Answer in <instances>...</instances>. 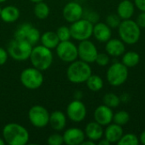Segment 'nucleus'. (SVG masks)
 I'll return each instance as SVG.
<instances>
[{
  "mask_svg": "<svg viewBox=\"0 0 145 145\" xmlns=\"http://www.w3.org/2000/svg\"><path fill=\"white\" fill-rule=\"evenodd\" d=\"M20 15V9L13 5H8L4 8H2L0 13V18L3 21L6 23H13L16 21Z\"/></svg>",
  "mask_w": 145,
  "mask_h": 145,
  "instance_id": "nucleus-23",
  "label": "nucleus"
},
{
  "mask_svg": "<svg viewBox=\"0 0 145 145\" xmlns=\"http://www.w3.org/2000/svg\"><path fill=\"white\" fill-rule=\"evenodd\" d=\"M6 144V143H5V141L3 140V138H0V145H5Z\"/></svg>",
  "mask_w": 145,
  "mask_h": 145,
  "instance_id": "nucleus-42",
  "label": "nucleus"
},
{
  "mask_svg": "<svg viewBox=\"0 0 145 145\" xmlns=\"http://www.w3.org/2000/svg\"><path fill=\"white\" fill-rule=\"evenodd\" d=\"M140 61V55L134 51L126 52L122 54L121 63L124 64L127 68L136 66Z\"/></svg>",
  "mask_w": 145,
  "mask_h": 145,
  "instance_id": "nucleus-25",
  "label": "nucleus"
},
{
  "mask_svg": "<svg viewBox=\"0 0 145 145\" xmlns=\"http://www.w3.org/2000/svg\"><path fill=\"white\" fill-rule=\"evenodd\" d=\"M93 36L97 41L101 42H106L111 38V28L106 23L97 22L95 23V25H93Z\"/></svg>",
  "mask_w": 145,
  "mask_h": 145,
  "instance_id": "nucleus-17",
  "label": "nucleus"
},
{
  "mask_svg": "<svg viewBox=\"0 0 145 145\" xmlns=\"http://www.w3.org/2000/svg\"><path fill=\"white\" fill-rule=\"evenodd\" d=\"M3 138L8 145H25L30 139L27 129L18 123H8L3 128Z\"/></svg>",
  "mask_w": 145,
  "mask_h": 145,
  "instance_id": "nucleus-1",
  "label": "nucleus"
},
{
  "mask_svg": "<svg viewBox=\"0 0 145 145\" xmlns=\"http://www.w3.org/2000/svg\"><path fill=\"white\" fill-rule=\"evenodd\" d=\"M81 145H95V142L88 139V140H84Z\"/></svg>",
  "mask_w": 145,
  "mask_h": 145,
  "instance_id": "nucleus-41",
  "label": "nucleus"
},
{
  "mask_svg": "<svg viewBox=\"0 0 145 145\" xmlns=\"http://www.w3.org/2000/svg\"><path fill=\"white\" fill-rule=\"evenodd\" d=\"M139 142L142 144L145 145V130L143 131L140 134V137H139Z\"/></svg>",
  "mask_w": 145,
  "mask_h": 145,
  "instance_id": "nucleus-39",
  "label": "nucleus"
},
{
  "mask_svg": "<svg viewBox=\"0 0 145 145\" xmlns=\"http://www.w3.org/2000/svg\"><path fill=\"white\" fill-rule=\"evenodd\" d=\"M85 19L88 20L89 21H91L93 24V23H97L98 22V20L99 19V15L96 12H90L88 14V17L85 18Z\"/></svg>",
  "mask_w": 145,
  "mask_h": 145,
  "instance_id": "nucleus-37",
  "label": "nucleus"
},
{
  "mask_svg": "<svg viewBox=\"0 0 145 145\" xmlns=\"http://www.w3.org/2000/svg\"><path fill=\"white\" fill-rule=\"evenodd\" d=\"M95 63L99 65V66H105L110 63V55L106 53H99L96 59H95Z\"/></svg>",
  "mask_w": 145,
  "mask_h": 145,
  "instance_id": "nucleus-34",
  "label": "nucleus"
},
{
  "mask_svg": "<svg viewBox=\"0 0 145 145\" xmlns=\"http://www.w3.org/2000/svg\"><path fill=\"white\" fill-rule=\"evenodd\" d=\"M134 4L140 11H145V0H134Z\"/></svg>",
  "mask_w": 145,
  "mask_h": 145,
  "instance_id": "nucleus-38",
  "label": "nucleus"
},
{
  "mask_svg": "<svg viewBox=\"0 0 145 145\" xmlns=\"http://www.w3.org/2000/svg\"><path fill=\"white\" fill-rule=\"evenodd\" d=\"M8 54L6 49L0 47V65H3L8 60Z\"/></svg>",
  "mask_w": 145,
  "mask_h": 145,
  "instance_id": "nucleus-35",
  "label": "nucleus"
},
{
  "mask_svg": "<svg viewBox=\"0 0 145 145\" xmlns=\"http://www.w3.org/2000/svg\"><path fill=\"white\" fill-rule=\"evenodd\" d=\"M66 115L68 118L74 122L82 121L87 116V108L80 99L71 101L66 108Z\"/></svg>",
  "mask_w": 145,
  "mask_h": 145,
  "instance_id": "nucleus-13",
  "label": "nucleus"
},
{
  "mask_svg": "<svg viewBox=\"0 0 145 145\" xmlns=\"http://www.w3.org/2000/svg\"><path fill=\"white\" fill-rule=\"evenodd\" d=\"M55 32H56V34H57V36H58L60 42L68 41V40H70L71 38L70 27H68L66 25L59 26Z\"/></svg>",
  "mask_w": 145,
  "mask_h": 145,
  "instance_id": "nucleus-31",
  "label": "nucleus"
},
{
  "mask_svg": "<svg viewBox=\"0 0 145 145\" xmlns=\"http://www.w3.org/2000/svg\"><path fill=\"white\" fill-rule=\"evenodd\" d=\"M105 50L110 56L112 57L121 56L126 51L125 43L121 40L116 38H112V39L110 38L109 41L106 42Z\"/></svg>",
  "mask_w": 145,
  "mask_h": 145,
  "instance_id": "nucleus-18",
  "label": "nucleus"
},
{
  "mask_svg": "<svg viewBox=\"0 0 145 145\" xmlns=\"http://www.w3.org/2000/svg\"><path fill=\"white\" fill-rule=\"evenodd\" d=\"M121 22V19L117 14H110L106 17V24L110 28H118Z\"/></svg>",
  "mask_w": 145,
  "mask_h": 145,
  "instance_id": "nucleus-32",
  "label": "nucleus"
},
{
  "mask_svg": "<svg viewBox=\"0 0 145 145\" xmlns=\"http://www.w3.org/2000/svg\"><path fill=\"white\" fill-rule=\"evenodd\" d=\"M104 135H105V138L110 144L118 143V141L121 139V138L123 135L122 127L111 122L110 124L106 126L105 131H104Z\"/></svg>",
  "mask_w": 145,
  "mask_h": 145,
  "instance_id": "nucleus-21",
  "label": "nucleus"
},
{
  "mask_svg": "<svg viewBox=\"0 0 145 145\" xmlns=\"http://www.w3.org/2000/svg\"><path fill=\"white\" fill-rule=\"evenodd\" d=\"M135 11V4L131 0H122L117 6V14L121 20L131 19Z\"/></svg>",
  "mask_w": 145,
  "mask_h": 145,
  "instance_id": "nucleus-22",
  "label": "nucleus"
},
{
  "mask_svg": "<svg viewBox=\"0 0 145 145\" xmlns=\"http://www.w3.org/2000/svg\"><path fill=\"white\" fill-rule=\"evenodd\" d=\"M78 58L88 64L95 62L96 57L99 54L95 44L88 39L81 41L77 46Z\"/></svg>",
  "mask_w": 145,
  "mask_h": 145,
  "instance_id": "nucleus-12",
  "label": "nucleus"
},
{
  "mask_svg": "<svg viewBox=\"0 0 145 145\" xmlns=\"http://www.w3.org/2000/svg\"><path fill=\"white\" fill-rule=\"evenodd\" d=\"M48 144L49 145H61L64 144V138H63V135L59 134V133H53L51 134L48 140H47Z\"/></svg>",
  "mask_w": 145,
  "mask_h": 145,
  "instance_id": "nucleus-33",
  "label": "nucleus"
},
{
  "mask_svg": "<svg viewBox=\"0 0 145 145\" xmlns=\"http://www.w3.org/2000/svg\"><path fill=\"white\" fill-rule=\"evenodd\" d=\"M135 21L140 28H145V11H141Z\"/></svg>",
  "mask_w": 145,
  "mask_h": 145,
  "instance_id": "nucleus-36",
  "label": "nucleus"
},
{
  "mask_svg": "<svg viewBox=\"0 0 145 145\" xmlns=\"http://www.w3.org/2000/svg\"><path fill=\"white\" fill-rule=\"evenodd\" d=\"M55 49L57 56L64 62L71 63L78 58L77 46L70 40L59 42Z\"/></svg>",
  "mask_w": 145,
  "mask_h": 145,
  "instance_id": "nucleus-11",
  "label": "nucleus"
},
{
  "mask_svg": "<svg viewBox=\"0 0 145 145\" xmlns=\"http://www.w3.org/2000/svg\"><path fill=\"white\" fill-rule=\"evenodd\" d=\"M91 75L92 68L90 65L81 59L71 62L66 71L67 79L76 84L86 82Z\"/></svg>",
  "mask_w": 145,
  "mask_h": 145,
  "instance_id": "nucleus-3",
  "label": "nucleus"
},
{
  "mask_svg": "<svg viewBox=\"0 0 145 145\" xmlns=\"http://www.w3.org/2000/svg\"><path fill=\"white\" fill-rule=\"evenodd\" d=\"M50 114L42 105H34L28 111V118L31 124L37 128H43L48 125Z\"/></svg>",
  "mask_w": 145,
  "mask_h": 145,
  "instance_id": "nucleus-9",
  "label": "nucleus"
},
{
  "mask_svg": "<svg viewBox=\"0 0 145 145\" xmlns=\"http://www.w3.org/2000/svg\"><path fill=\"white\" fill-rule=\"evenodd\" d=\"M1 10H2V7H1V5H0V13H1Z\"/></svg>",
  "mask_w": 145,
  "mask_h": 145,
  "instance_id": "nucleus-45",
  "label": "nucleus"
},
{
  "mask_svg": "<svg viewBox=\"0 0 145 145\" xmlns=\"http://www.w3.org/2000/svg\"><path fill=\"white\" fill-rule=\"evenodd\" d=\"M66 116L60 110H55L50 114L48 125L53 130L56 132H60L65 129L66 126Z\"/></svg>",
  "mask_w": 145,
  "mask_h": 145,
  "instance_id": "nucleus-19",
  "label": "nucleus"
},
{
  "mask_svg": "<svg viewBox=\"0 0 145 145\" xmlns=\"http://www.w3.org/2000/svg\"><path fill=\"white\" fill-rule=\"evenodd\" d=\"M6 1H7V0H0V3H4V2H6Z\"/></svg>",
  "mask_w": 145,
  "mask_h": 145,
  "instance_id": "nucleus-44",
  "label": "nucleus"
},
{
  "mask_svg": "<svg viewBox=\"0 0 145 145\" xmlns=\"http://www.w3.org/2000/svg\"><path fill=\"white\" fill-rule=\"evenodd\" d=\"M71 37L76 41H83L89 39L93 36V24L87 19H80L70 26Z\"/></svg>",
  "mask_w": 145,
  "mask_h": 145,
  "instance_id": "nucleus-8",
  "label": "nucleus"
},
{
  "mask_svg": "<svg viewBox=\"0 0 145 145\" xmlns=\"http://www.w3.org/2000/svg\"><path fill=\"white\" fill-rule=\"evenodd\" d=\"M80 1H87V0H80Z\"/></svg>",
  "mask_w": 145,
  "mask_h": 145,
  "instance_id": "nucleus-46",
  "label": "nucleus"
},
{
  "mask_svg": "<svg viewBox=\"0 0 145 145\" xmlns=\"http://www.w3.org/2000/svg\"><path fill=\"white\" fill-rule=\"evenodd\" d=\"M29 59L33 67L41 71H44L51 66L54 55L51 49L41 44L33 46Z\"/></svg>",
  "mask_w": 145,
  "mask_h": 145,
  "instance_id": "nucleus-2",
  "label": "nucleus"
},
{
  "mask_svg": "<svg viewBox=\"0 0 145 145\" xmlns=\"http://www.w3.org/2000/svg\"><path fill=\"white\" fill-rule=\"evenodd\" d=\"M40 37L41 34L39 30L29 23L20 25L14 32V38L25 40L32 46H35L40 41Z\"/></svg>",
  "mask_w": 145,
  "mask_h": 145,
  "instance_id": "nucleus-10",
  "label": "nucleus"
},
{
  "mask_svg": "<svg viewBox=\"0 0 145 145\" xmlns=\"http://www.w3.org/2000/svg\"><path fill=\"white\" fill-rule=\"evenodd\" d=\"M99 145H110V143L105 138H101L100 140H99Z\"/></svg>",
  "mask_w": 145,
  "mask_h": 145,
  "instance_id": "nucleus-40",
  "label": "nucleus"
},
{
  "mask_svg": "<svg viewBox=\"0 0 145 145\" xmlns=\"http://www.w3.org/2000/svg\"><path fill=\"white\" fill-rule=\"evenodd\" d=\"M121 98L113 93H108L103 97L104 105H107L108 107H110L111 109L118 107L119 105L121 104Z\"/></svg>",
  "mask_w": 145,
  "mask_h": 145,
  "instance_id": "nucleus-28",
  "label": "nucleus"
},
{
  "mask_svg": "<svg viewBox=\"0 0 145 145\" xmlns=\"http://www.w3.org/2000/svg\"><path fill=\"white\" fill-rule=\"evenodd\" d=\"M40 41L42 45H43L44 47L49 49L56 48V47L60 42L56 32L52 31H45L43 34H42L40 37Z\"/></svg>",
  "mask_w": 145,
  "mask_h": 145,
  "instance_id": "nucleus-24",
  "label": "nucleus"
},
{
  "mask_svg": "<svg viewBox=\"0 0 145 145\" xmlns=\"http://www.w3.org/2000/svg\"><path fill=\"white\" fill-rule=\"evenodd\" d=\"M33 12H34L35 16L37 19L45 20L49 15L50 8H49V6L46 3L42 1V2H39V3H36V4L34 6Z\"/></svg>",
  "mask_w": 145,
  "mask_h": 145,
  "instance_id": "nucleus-26",
  "label": "nucleus"
},
{
  "mask_svg": "<svg viewBox=\"0 0 145 145\" xmlns=\"http://www.w3.org/2000/svg\"><path fill=\"white\" fill-rule=\"evenodd\" d=\"M88 88L93 92H99L104 87V81L101 76L98 75H91L88 79L86 81Z\"/></svg>",
  "mask_w": 145,
  "mask_h": 145,
  "instance_id": "nucleus-27",
  "label": "nucleus"
},
{
  "mask_svg": "<svg viewBox=\"0 0 145 145\" xmlns=\"http://www.w3.org/2000/svg\"><path fill=\"white\" fill-rule=\"evenodd\" d=\"M21 84L27 89L34 90L39 88L43 83V75L41 71L35 67L24 69L20 76Z\"/></svg>",
  "mask_w": 145,
  "mask_h": 145,
  "instance_id": "nucleus-6",
  "label": "nucleus"
},
{
  "mask_svg": "<svg viewBox=\"0 0 145 145\" xmlns=\"http://www.w3.org/2000/svg\"><path fill=\"white\" fill-rule=\"evenodd\" d=\"M114 113L112 109L105 105H101L98 106L93 113L94 121L100 124L101 126H107L113 121Z\"/></svg>",
  "mask_w": 145,
  "mask_h": 145,
  "instance_id": "nucleus-16",
  "label": "nucleus"
},
{
  "mask_svg": "<svg viewBox=\"0 0 145 145\" xmlns=\"http://www.w3.org/2000/svg\"><path fill=\"white\" fill-rule=\"evenodd\" d=\"M31 2H32V3H39V2H42V1H43V0H30Z\"/></svg>",
  "mask_w": 145,
  "mask_h": 145,
  "instance_id": "nucleus-43",
  "label": "nucleus"
},
{
  "mask_svg": "<svg viewBox=\"0 0 145 145\" xmlns=\"http://www.w3.org/2000/svg\"><path fill=\"white\" fill-rule=\"evenodd\" d=\"M33 46L25 40L14 38L8 43L7 52L14 60L25 61L30 58Z\"/></svg>",
  "mask_w": 145,
  "mask_h": 145,
  "instance_id": "nucleus-5",
  "label": "nucleus"
},
{
  "mask_svg": "<svg viewBox=\"0 0 145 145\" xmlns=\"http://www.w3.org/2000/svg\"><path fill=\"white\" fill-rule=\"evenodd\" d=\"M129 120H130V115L126 110H120L116 114H114L113 116V122L121 127L127 124Z\"/></svg>",
  "mask_w": 145,
  "mask_h": 145,
  "instance_id": "nucleus-29",
  "label": "nucleus"
},
{
  "mask_svg": "<svg viewBox=\"0 0 145 145\" xmlns=\"http://www.w3.org/2000/svg\"><path fill=\"white\" fill-rule=\"evenodd\" d=\"M83 8L82 5L76 2H70L66 3L63 8V17L64 19L70 23H73L83 16Z\"/></svg>",
  "mask_w": 145,
  "mask_h": 145,
  "instance_id": "nucleus-14",
  "label": "nucleus"
},
{
  "mask_svg": "<svg viewBox=\"0 0 145 145\" xmlns=\"http://www.w3.org/2000/svg\"><path fill=\"white\" fill-rule=\"evenodd\" d=\"M139 143V138L135 134L127 133L122 135L117 144L119 145H138Z\"/></svg>",
  "mask_w": 145,
  "mask_h": 145,
  "instance_id": "nucleus-30",
  "label": "nucleus"
},
{
  "mask_svg": "<svg viewBox=\"0 0 145 145\" xmlns=\"http://www.w3.org/2000/svg\"><path fill=\"white\" fill-rule=\"evenodd\" d=\"M84 133H85V135L88 138V139H90L93 142L99 141L104 136L103 126H101L95 121H91L87 124Z\"/></svg>",
  "mask_w": 145,
  "mask_h": 145,
  "instance_id": "nucleus-20",
  "label": "nucleus"
},
{
  "mask_svg": "<svg viewBox=\"0 0 145 145\" xmlns=\"http://www.w3.org/2000/svg\"><path fill=\"white\" fill-rule=\"evenodd\" d=\"M128 77V68L122 63L112 64L106 72L107 82L113 87H119L126 82Z\"/></svg>",
  "mask_w": 145,
  "mask_h": 145,
  "instance_id": "nucleus-7",
  "label": "nucleus"
},
{
  "mask_svg": "<svg viewBox=\"0 0 145 145\" xmlns=\"http://www.w3.org/2000/svg\"><path fill=\"white\" fill-rule=\"evenodd\" d=\"M118 33L124 43L132 45L138 42L141 36V28L136 21L131 19L122 20L118 26Z\"/></svg>",
  "mask_w": 145,
  "mask_h": 145,
  "instance_id": "nucleus-4",
  "label": "nucleus"
},
{
  "mask_svg": "<svg viewBox=\"0 0 145 145\" xmlns=\"http://www.w3.org/2000/svg\"><path fill=\"white\" fill-rule=\"evenodd\" d=\"M64 144L67 145H81L85 140L86 135L84 131L78 127H71L63 133Z\"/></svg>",
  "mask_w": 145,
  "mask_h": 145,
  "instance_id": "nucleus-15",
  "label": "nucleus"
}]
</instances>
